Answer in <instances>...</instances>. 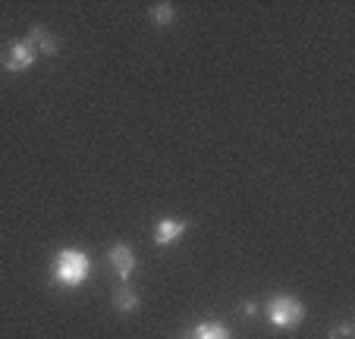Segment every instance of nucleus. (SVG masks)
Wrapping results in <instances>:
<instances>
[{
  "mask_svg": "<svg viewBox=\"0 0 355 339\" xmlns=\"http://www.w3.org/2000/svg\"><path fill=\"white\" fill-rule=\"evenodd\" d=\"M352 333H355V327L346 320V324H340V327H336V330H330V333H327V339H349V336H352Z\"/></svg>",
  "mask_w": 355,
  "mask_h": 339,
  "instance_id": "obj_10",
  "label": "nucleus"
},
{
  "mask_svg": "<svg viewBox=\"0 0 355 339\" xmlns=\"http://www.w3.org/2000/svg\"><path fill=\"white\" fill-rule=\"evenodd\" d=\"M26 41L35 47V53H38V57H57V53H60V38H57L54 32H47L41 22H35V26L28 28V38Z\"/></svg>",
  "mask_w": 355,
  "mask_h": 339,
  "instance_id": "obj_6",
  "label": "nucleus"
},
{
  "mask_svg": "<svg viewBox=\"0 0 355 339\" xmlns=\"http://www.w3.org/2000/svg\"><path fill=\"white\" fill-rule=\"evenodd\" d=\"M148 19H151V26L155 28H167L170 22L176 19V7L173 3H167V0H164V3H155V7L148 10Z\"/></svg>",
  "mask_w": 355,
  "mask_h": 339,
  "instance_id": "obj_9",
  "label": "nucleus"
},
{
  "mask_svg": "<svg viewBox=\"0 0 355 339\" xmlns=\"http://www.w3.org/2000/svg\"><path fill=\"white\" fill-rule=\"evenodd\" d=\"M107 264H110V270L120 277V283H129V277L135 273V252L126 242H116L107 252Z\"/></svg>",
  "mask_w": 355,
  "mask_h": 339,
  "instance_id": "obj_4",
  "label": "nucleus"
},
{
  "mask_svg": "<svg viewBox=\"0 0 355 339\" xmlns=\"http://www.w3.org/2000/svg\"><path fill=\"white\" fill-rule=\"evenodd\" d=\"M255 314H258L255 302H245V305H242V318H255Z\"/></svg>",
  "mask_w": 355,
  "mask_h": 339,
  "instance_id": "obj_11",
  "label": "nucleus"
},
{
  "mask_svg": "<svg viewBox=\"0 0 355 339\" xmlns=\"http://www.w3.org/2000/svg\"><path fill=\"white\" fill-rule=\"evenodd\" d=\"M139 305H141V299H139V293H135L129 283H120V286L114 289V308H116V311L135 314V311H139Z\"/></svg>",
  "mask_w": 355,
  "mask_h": 339,
  "instance_id": "obj_7",
  "label": "nucleus"
},
{
  "mask_svg": "<svg viewBox=\"0 0 355 339\" xmlns=\"http://www.w3.org/2000/svg\"><path fill=\"white\" fill-rule=\"evenodd\" d=\"M264 318H268L270 327H277V330H295V327L305 320V305H302L295 295H274V299L268 302V308H264Z\"/></svg>",
  "mask_w": 355,
  "mask_h": 339,
  "instance_id": "obj_2",
  "label": "nucleus"
},
{
  "mask_svg": "<svg viewBox=\"0 0 355 339\" xmlns=\"http://www.w3.org/2000/svg\"><path fill=\"white\" fill-rule=\"evenodd\" d=\"M51 277H54L57 286L63 289H79L88 277H92V258L79 248H63L54 258V267H51Z\"/></svg>",
  "mask_w": 355,
  "mask_h": 339,
  "instance_id": "obj_1",
  "label": "nucleus"
},
{
  "mask_svg": "<svg viewBox=\"0 0 355 339\" xmlns=\"http://www.w3.org/2000/svg\"><path fill=\"white\" fill-rule=\"evenodd\" d=\"M186 229H189L186 220H180V217H161V220H157V226H155V245H161V248L176 245V242L186 236Z\"/></svg>",
  "mask_w": 355,
  "mask_h": 339,
  "instance_id": "obj_5",
  "label": "nucleus"
},
{
  "mask_svg": "<svg viewBox=\"0 0 355 339\" xmlns=\"http://www.w3.org/2000/svg\"><path fill=\"white\" fill-rule=\"evenodd\" d=\"M0 63L7 69L10 76H19V73H28V69L38 63V53L28 41H10L7 51L0 53Z\"/></svg>",
  "mask_w": 355,
  "mask_h": 339,
  "instance_id": "obj_3",
  "label": "nucleus"
},
{
  "mask_svg": "<svg viewBox=\"0 0 355 339\" xmlns=\"http://www.w3.org/2000/svg\"><path fill=\"white\" fill-rule=\"evenodd\" d=\"M192 339H233V336H230V330L223 324H217V320H201V324H195Z\"/></svg>",
  "mask_w": 355,
  "mask_h": 339,
  "instance_id": "obj_8",
  "label": "nucleus"
}]
</instances>
